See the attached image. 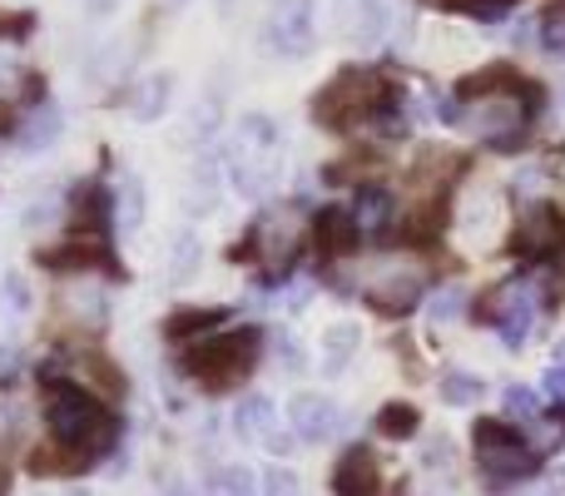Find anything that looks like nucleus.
<instances>
[{
  "label": "nucleus",
  "instance_id": "nucleus-1",
  "mask_svg": "<svg viewBox=\"0 0 565 496\" xmlns=\"http://www.w3.org/2000/svg\"><path fill=\"white\" fill-rule=\"evenodd\" d=\"M536 89L521 85L516 75L507 80H477V85L461 89L457 105V125L467 129L471 139L491 149H516L531 129V115H536Z\"/></svg>",
  "mask_w": 565,
  "mask_h": 496
},
{
  "label": "nucleus",
  "instance_id": "nucleus-2",
  "mask_svg": "<svg viewBox=\"0 0 565 496\" xmlns=\"http://www.w3.org/2000/svg\"><path fill=\"white\" fill-rule=\"evenodd\" d=\"M312 115H318L322 125H338V129L362 125V119H377L387 135H402V129H407L397 89H392L387 80L367 75V70H348V75L332 80V85L312 99Z\"/></svg>",
  "mask_w": 565,
  "mask_h": 496
},
{
  "label": "nucleus",
  "instance_id": "nucleus-3",
  "mask_svg": "<svg viewBox=\"0 0 565 496\" xmlns=\"http://www.w3.org/2000/svg\"><path fill=\"white\" fill-rule=\"evenodd\" d=\"M258 342H264V333L258 328H228V333H209L204 342H194L184 358V368L194 372L204 388L224 392L234 388V382H244L248 372H254L258 362Z\"/></svg>",
  "mask_w": 565,
  "mask_h": 496
},
{
  "label": "nucleus",
  "instance_id": "nucleus-4",
  "mask_svg": "<svg viewBox=\"0 0 565 496\" xmlns=\"http://www.w3.org/2000/svg\"><path fill=\"white\" fill-rule=\"evenodd\" d=\"M362 298L377 313H407L422 298V263L407 253H387L362 273Z\"/></svg>",
  "mask_w": 565,
  "mask_h": 496
},
{
  "label": "nucleus",
  "instance_id": "nucleus-5",
  "mask_svg": "<svg viewBox=\"0 0 565 496\" xmlns=\"http://www.w3.org/2000/svg\"><path fill=\"white\" fill-rule=\"evenodd\" d=\"M477 467L487 472V477H497V482H521V477H531L536 472V452L526 447V442L516 437V432L507 428V422H477Z\"/></svg>",
  "mask_w": 565,
  "mask_h": 496
},
{
  "label": "nucleus",
  "instance_id": "nucleus-6",
  "mask_svg": "<svg viewBox=\"0 0 565 496\" xmlns=\"http://www.w3.org/2000/svg\"><path fill=\"white\" fill-rule=\"evenodd\" d=\"M312 35H318V25H312V0H274L268 25H264V40L274 55L302 60L312 50Z\"/></svg>",
  "mask_w": 565,
  "mask_h": 496
},
{
  "label": "nucleus",
  "instance_id": "nucleus-7",
  "mask_svg": "<svg viewBox=\"0 0 565 496\" xmlns=\"http://www.w3.org/2000/svg\"><path fill=\"white\" fill-rule=\"evenodd\" d=\"M536 313H541V303H536V283H526V278L507 283V288H501V298H497V328H501V342H507V348H521V342L531 338V328H536Z\"/></svg>",
  "mask_w": 565,
  "mask_h": 496
},
{
  "label": "nucleus",
  "instance_id": "nucleus-8",
  "mask_svg": "<svg viewBox=\"0 0 565 496\" xmlns=\"http://www.w3.org/2000/svg\"><path fill=\"white\" fill-rule=\"evenodd\" d=\"M298 244H302V234H298V224H292V214H282V209H274V214L254 229V249L268 273H288L292 258H298Z\"/></svg>",
  "mask_w": 565,
  "mask_h": 496
},
{
  "label": "nucleus",
  "instance_id": "nucleus-9",
  "mask_svg": "<svg viewBox=\"0 0 565 496\" xmlns=\"http://www.w3.org/2000/svg\"><path fill=\"white\" fill-rule=\"evenodd\" d=\"M338 422H342L338 402L318 398V392H302L288 408V428H292V437H302V442H328L332 432H338Z\"/></svg>",
  "mask_w": 565,
  "mask_h": 496
},
{
  "label": "nucleus",
  "instance_id": "nucleus-10",
  "mask_svg": "<svg viewBox=\"0 0 565 496\" xmlns=\"http://www.w3.org/2000/svg\"><path fill=\"white\" fill-rule=\"evenodd\" d=\"M497 224H501V194L491 184L471 189V194L461 199V229H467L471 239H481V244H491Z\"/></svg>",
  "mask_w": 565,
  "mask_h": 496
},
{
  "label": "nucleus",
  "instance_id": "nucleus-11",
  "mask_svg": "<svg viewBox=\"0 0 565 496\" xmlns=\"http://www.w3.org/2000/svg\"><path fill=\"white\" fill-rule=\"evenodd\" d=\"M352 40H358L362 50H377L392 40V0H358L352 6Z\"/></svg>",
  "mask_w": 565,
  "mask_h": 496
},
{
  "label": "nucleus",
  "instance_id": "nucleus-12",
  "mask_svg": "<svg viewBox=\"0 0 565 496\" xmlns=\"http://www.w3.org/2000/svg\"><path fill=\"white\" fill-rule=\"evenodd\" d=\"M348 219H352L358 234H382V229L392 224V194L387 189H377V184H362L358 194H352V204H348Z\"/></svg>",
  "mask_w": 565,
  "mask_h": 496
},
{
  "label": "nucleus",
  "instance_id": "nucleus-13",
  "mask_svg": "<svg viewBox=\"0 0 565 496\" xmlns=\"http://www.w3.org/2000/svg\"><path fill=\"white\" fill-rule=\"evenodd\" d=\"M338 496H372L377 492V462H372L367 447H352L348 457L338 462V477H332Z\"/></svg>",
  "mask_w": 565,
  "mask_h": 496
},
{
  "label": "nucleus",
  "instance_id": "nucleus-14",
  "mask_svg": "<svg viewBox=\"0 0 565 496\" xmlns=\"http://www.w3.org/2000/svg\"><path fill=\"white\" fill-rule=\"evenodd\" d=\"M169 95H174V75H169V70H154V75L139 80V89H135V119H139V125L164 119Z\"/></svg>",
  "mask_w": 565,
  "mask_h": 496
},
{
  "label": "nucleus",
  "instance_id": "nucleus-15",
  "mask_svg": "<svg viewBox=\"0 0 565 496\" xmlns=\"http://www.w3.org/2000/svg\"><path fill=\"white\" fill-rule=\"evenodd\" d=\"M362 348V328L358 323H332L328 333H322V372L328 378H338L342 368L352 362V352Z\"/></svg>",
  "mask_w": 565,
  "mask_h": 496
},
{
  "label": "nucleus",
  "instance_id": "nucleus-16",
  "mask_svg": "<svg viewBox=\"0 0 565 496\" xmlns=\"http://www.w3.org/2000/svg\"><path fill=\"white\" fill-rule=\"evenodd\" d=\"M274 422H278V408L268 398H244L234 408V432L244 442H268L274 437Z\"/></svg>",
  "mask_w": 565,
  "mask_h": 496
},
{
  "label": "nucleus",
  "instance_id": "nucleus-17",
  "mask_svg": "<svg viewBox=\"0 0 565 496\" xmlns=\"http://www.w3.org/2000/svg\"><path fill=\"white\" fill-rule=\"evenodd\" d=\"M15 139H20V149H45V145H55L60 139V105H40L35 115H25L15 125Z\"/></svg>",
  "mask_w": 565,
  "mask_h": 496
},
{
  "label": "nucleus",
  "instance_id": "nucleus-18",
  "mask_svg": "<svg viewBox=\"0 0 565 496\" xmlns=\"http://www.w3.org/2000/svg\"><path fill=\"white\" fill-rule=\"evenodd\" d=\"M224 318H228L224 308H184V313L169 318V338L184 342V338H199V333H218L224 328Z\"/></svg>",
  "mask_w": 565,
  "mask_h": 496
},
{
  "label": "nucleus",
  "instance_id": "nucleus-19",
  "mask_svg": "<svg viewBox=\"0 0 565 496\" xmlns=\"http://www.w3.org/2000/svg\"><path fill=\"white\" fill-rule=\"evenodd\" d=\"M65 313L75 323H89V328H99V323H105V313H109V298L95 288V283H79V288L65 298Z\"/></svg>",
  "mask_w": 565,
  "mask_h": 496
},
{
  "label": "nucleus",
  "instance_id": "nucleus-20",
  "mask_svg": "<svg viewBox=\"0 0 565 496\" xmlns=\"http://www.w3.org/2000/svg\"><path fill=\"white\" fill-rule=\"evenodd\" d=\"M352 234H358V229H352L348 209H342V214H338V209H322V214H318V244L328 253H348Z\"/></svg>",
  "mask_w": 565,
  "mask_h": 496
},
{
  "label": "nucleus",
  "instance_id": "nucleus-21",
  "mask_svg": "<svg viewBox=\"0 0 565 496\" xmlns=\"http://www.w3.org/2000/svg\"><path fill=\"white\" fill-rule=\"evenodd\" d=\"M199 263H204L199 234H174V244H169V273H174V278H194Z\"/></svg>",
  "mask_w": 565,
  "mask_h": 496
},
{
  "label": "nucleus",
  "instance_id": "nucleus-22",
  "mask_svg": "<svg viewBox=\"0 0 565 496\" xmlns=\"http://www.w3.org/2000/svg\"><path fill=\"white\" fill-rule=\"evenodd\" d=\"M481 392H487V382L477 372H447L441 378V402H451V408H471V402H481Z\"/></svg>",
  "mask_w": 565,
  "mask_h": 496
},
{
  "label": "nucleus",
  "instance_id": "nucleus-23",
  "mask_svg": "<svg viewBox=\"0 0 565 496\" xmlns=\"http://www.w3.org/2000/svg\"><path fill=\"white\" fill-rule=\"evenodd\" d=\"M536 45L546 50L551 60H565V0H561V6H551L546 15H541V25H536Z\"/></svg>",
  "mask_w": 565,
  "mask_h": 496
},
{
  "label": "nucleus",
  "instance_id": "nucleus-24",
  "mask_svg": "<svg viewBox=\"0 0 565 496\" xmlns=\"http://www.w3.org/2000/svg\"><path fill=\"white\" fill-rule=\"evenodd\" d=\"M377 432L382 437H392V442L412 437V432H417V412H412L407 402H387V408L377 412Z\"/></svg>",
  "mask_w": 565,
  "mask_h": 496
},
{
  "label": "nucleus",
  "instance_id": "nucleus-25",
  "mask_svg": "<svg viewBox=\"0 0 565 496\" xmlns=\"http://www.w3.org/2000/svg\"><path fill=\"white\" fill-rule=\"evenodd\" d=\"M467 308V293L461 288H431L427 293V323H451Z\"/></svg>",
  "mask_w": 565,
  "mask_h": 496
},
{
  "label": "nucleus",
  "instance_id": "nucleus-26",
  "mask_svg": "<svg viewBox=\"0 0 565 496\" xmlns=\"http://www.w3.org/2000/svg\"><path fill=\"white\" fill-rule=\"evenodd\" d=\"M541 408H546V398H541L536 388H507V418H516V422H536L541 418Z\"/></svg>",
  "mask_w": 565,
  "mask_h": 496
},
{
  "label": "nucleus",
  "instance_id": "nucleus-27",
  "mask_svg": "<svg viewBox=\"0 0 565 496\" xmlns=\"http://www.w3.org/2000/svg\"><path fill=\"white\" fill-rule=\"evenodd\" d=\"M204 496H258L254 492V472L248 467H224L214 482H209Z\"/></svg>",
  "mask_w": 565,
  "mask_h": 496
},
{
  "label": "nucleus",
  "instance_id": "nucleus-28",
  "mask_svg": "<svg viewBox=\"0 0 565 496\" xmlns=\"http://www.w3.org/2000/svg\"><path fill=\"white\" fill-rule=\"evenodd\" d=\"M119 224L125 229H139L145 224V184H139V179H125V189H119Z\"/></svg>",
  "mask_w": 565,
  "mask_h": 496
},
{
  "label": "nucleus",
  "instance_id": "nucleus-29",
  "mask_svg": "<svg viewBox=\"0 0 565 496\" xmlns=\"http://www.w3.org/2000/svg\"><path fill=\"white\" fill-rule=\"evenodd\" d=\"M0 303H6V313H25L30 308V283L20 278V273H6V278H0Z\"/></svg>",
  "mask_w": 565,
  "mask_h": 496
},
{
  "label": "nucleus",
  "instance_id": "nucleus-30",
  "mask_svg": "<svg viewBox=\"0 0 565 496\" xmlns=\"http://www.w3.org/2000/svg\"><path fill=\"white\" fill-rule=\"evenodd\" d=\"M258 496H298V477L288 467H268L258 477Z\"/></svg>",
  "mask_w": 565,
  "mask_h": 496
},
{
  "label": "nucleus",
  "instance_id": "nucleus-31",
  "mask_svg": "<svg viewBox=\"0 0 565 496\" xmlns=\"http://www.w3.org/2000/svg\"><path fill=\"white\" fill-rule=\"evenodd\" d=\"M447 6H461V10H471V15H481V20H501V15L516 10V0H447Z\"/></svg>",
  "mask_w": 565,
  "mask_h": 496
},
{
  "label": "nucleus",
  "instance_id": "nucleus-32",
  "mask_svg": "<svg viewBox=\"0 0 565 496\" xmlns=\"http://www.w3.org/2000/svg\"><path fill=\"white\" fill-rule=\"evenodd\" d=\"M119 70H125V45L115 40V45H109L105 55H99V65H89V75H95V80H115Z\"/></svg>",
  "mask_w": 565,
  "mask_h": 496
},
{
  "label": "nucleus",
  "instance_id": "nucleus-33",
  "mask_svg": "<svg viewBox=\"0 0 565 496\" xmlns=\"http://www.w3.org/2000/svg\"><path fill=\"white\" fill-rule=\"evenodd\" d=\"M541 398H551L556 408H565V368H546V378H541Z\"/></svg>",
  "mask_w": 565,
  "mask_h": 496
},
{
  "label": "nucleus",
  "instance_id": "nucleus-34",
  "mask_svg": "<svg viewBox=\"0 0 565 496\" xmlns=\"http://www.w3.org/2000/svg\"><path fill=\"white\" fill-rule=\"evenodd\" d=\"M85 6H89V10H95V15H109V10H115V6H119V0H85Z\"/></svg>",
  "mask_w": 565,
  "mask_h": 496
},
{
  "label": "nucleus",
  "instance_id": "nucleus-35",
  "mask_svg": "<svg viewBox=\"0 0 565 496\" xmlns=\"http://www.w3.org/2000/svg\"><path fill=\"white\" fill-rule=\"evenodd\" d=\"M556 115L565 119V80H561V89H556Z\"/></svg>",
  "mask_w": 565,
  "mask_h": 496
},
{
  "label": "nucleus",
  "instance_id": "nucleus-36",
  "mask_svg": "<svg viewBox=\"0 0 565 496\" xmlns=\"http://www.w3.org/2000/svg\"><path fill=\"white\" fill-rule=\"evenodd\" d=\"M556 263L565 268V239H556Z\"/></svg>",
  "mask_w": 565,
  "mask_h": 496
},
{
  "label": "nucleus",
  "instance_id": "nucleus-37",
  "mask_svg": "<svg viewBox=\"0 0 565 496\" xmlns=\"http://www.w3.org/2000/svg\"><path fill=\"white\" fill-rule=\"evenodd\" d=\"M556 362H561V368H565V338L556 342Z\"/></svg>",
  "mask_w": 565,
  "mask_h": 496
},
{
  "label": "nucleus",
  "instance_id": "nucleus-38",
  "mask_svg": "<svg viewBox=\"0 0 565 496\" xmlns=\"http://www.w3.org/2000/svg\"><path fill=\"white\" fill-rule=\"evenodd\" d=\"M164 496H194V492H189V487H169Z\"/></svg>",
  "mask_w": 565,
  "mask_h": 496
},
{
  "label": "nucleus",
  "instance_id": "nucleus-39",
  "mask_svg": "<svg viewBox=\"0 0 565 496\" xmlns=\"http://www.w3.org/2000/svg\"><path fill=\"white\" fill-rule=\"evenodd\" d=\"M65 496H89V492H79V487H75V492H65Z\"/></svg>",
  "mask_w": 565,
  "mask_h": 496
}]
</instances>
